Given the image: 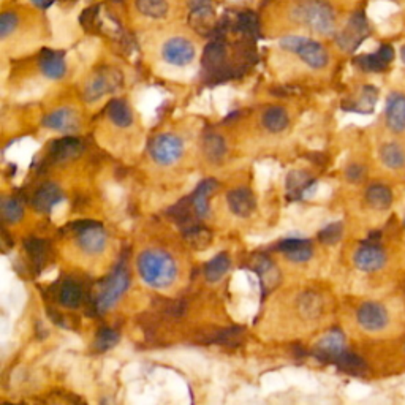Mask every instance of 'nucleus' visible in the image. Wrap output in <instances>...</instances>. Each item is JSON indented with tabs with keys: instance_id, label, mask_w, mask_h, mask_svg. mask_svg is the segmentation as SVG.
Wrapping results in <instances>:
<instances>
[{
	"instance_id": "f257e3e1",
	"label": "nucleus",
	"mask_w": 405,
	"mask_h": 405,
	"mask_svg": "<svg viewBox=\"0 0 405 405\" xmlns=\"http://www.w3.org/2000/svg\"><path fill=\"white\" fill-rule=\"evenodd\" d=\"M138 273L147 285L166 288L176 280L178 266L171 255L161 251H146L138 258Z\"/></svg>"
},
{
	"instance_id": "f03ea898",
	"label": "nucleus",
	"mask_w": 405,
	"mask_h": 405,
	"mask_svg": "<svg viewBox=\"0 0 405 405\" xmlns=\"http://www.w3.org/2000/svg\"><path fill=\"white\" fill-rule=\"evenodd\" d=\"M293 18L296 21L307 25L314 32L321 35H329L336 29V16L334 11L323 0H309L301 5H296L293 10Z\"/></svg>"
},
{
	"instance_id": "7ed1b4c3",
	"label": "nucleus",
	"mask_w": 405,
	"mask_h": 405,
	"mask_svg": "<svg viewBox=\"0 0 405 405\" xmlns=\"http://www.w3.org/2000/svg\"><path fill=\"white\" fill-rule=\"evenodd\" d=\"M280 48L290 52L298 54L304 64H307L310 69L320 70L328 65L329 56L326 50L319 42L306 38V37H283L280 42Z\"/></svg>"
},
{
	"instance_id": "20e7f679",
	"label": "nucleus",
	"mask_w": 405,
	"mask_h": 405,
	"mask_svg": "<svg viewBox=\"0 0 405 405\" xmlns=\"http://www.w3.org/2000/svg\"><path fill=\"white\" fill-rule=\"evenodd\" d=\"M149 152L154 161L159 165H173L182 157L184 154V143L176 135L173 133H161L157 135L149 146Z\"/></svg>"
},
{
	"instance_id": "39448f33",
	"label": "nucleus",
	"mask_w": 405,
	"mask_h": 405,
	"mask_svg": "<svg viewBox=\"0 0 405 405\" xmlns=\"http://www.w3.org/2000/svg\"><path fill=\"white\" fill-rule=\"evenodd\" d=\"M369 35V24L367 19L364 16L363 11H356L350 16L346 29L339 32L337 35V45L341 46L343 51L352 52L358 46H360L366 37Z\"/></svg>"
},
{
	"instance_id": "423d86ee",
	"label": "nucleus",
	"mask_w": 405,
	"mask_h": 405,
	"mask_svg": "<svg viewBox=\"0 0 405 405\" xmlns=\"http://www.w3.org/2000/svg\"><path fill=\"white\" fill-rule=\"evenodd\" d=\"M122 84V75L116 69H101L86 86L84 97L87 101H97L106 93L118 91Z\"/></svg>"
},
{
	"instance_id": "0eeeda50",
	"label": "nucleus",
	"mask_w": 405,
	"mask_h": 405,
	"mask_svg": "<svg viewBox=\"0 0 405 405\" xmlns=\"http://www.w3.org/2000/svg\"><path fill=\"white\" fill-rule=\"evenodd\" d=\"M225 37H214L202 52V69L211 76H227Z\"/></svg>"
},
{
	"instance_id": "6e6552de",
	"label": "nucleus",
	"mask_w": 405,
	"mask_h": 405,
	"mask_svg": "<svg viewBox=\"0 0 405 405\" xmlns=\"http://www.w3.org/2000/svg\"><path fill=\"white\" fill-rule=\"evenodd\" d=\"M188 23L195 30L205 35H212L217 21H215V13L212 8L211 0H188Z\"/></svg>"
},
{
	"instance_id": "1a4fd4ad",
	"label": "nucleus",
	"mask_w": 405,
	"mask_h": 405,
	"mask_svg": "<svg viewBox=\"0 0 405 405\" xmlns=\"http://www.w3.org/2000/svg\"><path fill=\"white\" fill-rule=\"evenodd\" d=\"M127 287H128V274L124 269V266H119L116 271L113 273L110 280L106 282L105 288L101 290V293L98 296L97 307L100 312H106V310H110L114 304L119 301L120 296L124 295Z\"/></svg>"
},
{
	"instance_id": "9d476101",
	"label": "nucleus",
	"mask_w": 405,
	"mask_h": 405,
	"mask_svg": "<svg viewBox=\"0 0 405 405\" xmlns=\"http://www.w3.org/2000/svg\"><path fill=\"white\" fill-rule=\"evenodd\" d=\"M78 232V244L86 253L97 255L105 251L106 247V233L101 225L93 222H84V224L75 225Z\"/></svg>"
},
{
	"instance_id": "9b49d317",
	"label": "nucleus",
	"mask_w": 405,
	"mask_h": 405,
	"mask_svg": "<svg viewBox=\"0 0 405 405\" xmlns=\"http://www.w3.org/2000/svg\"><path fill=\"white\" fill-rule=\"evenodd\" d=\"M356 320L360 326L370 333H377L382 331L388 325V310L382 306L380 302H364L363 306L358 309Z\"/></svg>"
},
{
	"instance_id": "f8f14e48",
	"label": "nucleus",
	"mask_w": 405,
	"mask_h": 405,
	"mask_svg": "<svg viewBox=\"0 0 405 405\" xmlns=\"http://www.w3.org/2000/svg\"><path fill=\"white\" fill-rule=\"evenodd\" d=\"M161 56L168 64L184 67L188 65L195 57V46L184 37L170 38L161 48Z\"/></svg>"
},
{
	"instance_id": "ddd939ff",
	"label": "nucleus",
	"mask_w": 405,
	"mask_h": 405,
	"mask_svg": "<svg viewBox=\"0 0 405 405\" xmlns=\"http://www.w3.org/2000/svg\"><path fill=\"white\" fill-rule=\"evenodd\" d=\"M355 265L358 269L366 273L379 271L387 263V253H384L380 246L374 244V242H366L355 253Z\"/></svg>"
},
{
	"instance_id": "4468645a",
	"label": "nucleus",
	"mask_w": 405,
	"mask_h": 405,
	"mask_svg": "<svg viewBox=\"0 0 405 405\" xmlns=\"http://www.w3.org/2000/svg\"><path fill=\"white\" fill-rule=\"evenodd\" d=\"M387 125L391 132H405V96L393 92L387 100Z\"/></svg>"
},
{
	"instance_id": "2eb2a0df",
	"label": "nucleus",
	"mask_w": 405,
	"mask_h": 405,
	"mask_svg": "<svg viewBox=\"0 0 405 405\" xmlns=\"http://www.w3.org/2000/svg\"><path fill=\"white\" fill-rule=\"evenodd\" d=\"M43 124L45 127L51 128V130L70 133L75 132L79 127V118L78 113L73 111L72 108H60V110L50 113L48 116L45 118Z\"/></svg>"
},
{
	"instance_id": "dca6fc26",
	"label": "nucleus",
	"mask_w": 405,
	"mask_h": 405,
	"mask_svg": "<svg viewBox=\"0 0 405 405\" xmlns=\"http://www.w3.org/2000/svg\"><path fill=\"white\" fill-rule=\"evenodd\" d=\"M40 70L43 75L50 79H60L64 78L67 72V64L64 52L54 50H43L38 59Z\"/></svg>"
},
{
	"instance_id": "f3484780",
	"label": "nucleus",
	"mask_w": 405,
	"mask_h": 405,
	"mask_svg": "<svg viewBox=\"0 0 405 405\" xmlns=\"http://www.w3.org/2000/svg\"><path fill=\"white\" fill-rule=\"evenodd\" d=\"M227 201L232 212L239 215V217H249L253 212L256 205L253 193L246 187H238L229 190L227 195Z\"/></svg>"
},
{
	"instance_id": "a211bd4d",
	"label": "nucleus",
	"mask_w": 405,
	"mask_h": 405,
	"mask_svg": "<svg viewBox=\"0 0 405 405\" xmlns=\"http://www.w3.org/2000/svg\"><path fill=\"white\" fill-rule=\"evenodd\" d=\"M346 350V339L339 331H331L316 346V356L323 361L334 363L337 355Z\"/></svg>"
},
{
	"instance_id": "6ab92c4d",
	"label": "nucleus",
	"mask_w": 405,
	"mask_h": 405,
	"mask_svg": "<svg viewBox=\"0 0 405 405\" xmlns=\"http://www.w3.org/2000/svg\"><path fill=\"white\" fill-rule=\"evenodd\" d=\"M62 198V192H60V188L52 184V182H46L42 187L38 188L33 195V207L37 209L40 212H50L52 206L56 205V202Z\"/></svg>"
},
{
	"instance_id": "aec40b11",
	"label": "nucleus",
	"mask_w": 405,
	"mask_h": 405,
	"mask_svg": "<svg viewBox=\"0 0 405 405\" xmlns=\"http://www.w3.org/2000/svg\"><path fill=\"white\" fill-rule=\"evenodd\" d=\"M279 251L295 263H304L312 256V246L304 239H285L279 244Z\"/></svg>"
},
{
	"instance_id": "412c9836",
	"label": "nucleus",
	"mask_w": 405,
	"mask_h": 405,
	"mask_svg": "<svg viewBox=\"0 0 405 405\" xmlns=\"http://www.w3.org/2000/svg\"><path fill=\"white\" fill-rule=\"evenodd\" d=\"M83 144L76 138H64L57 139L56 143H52L51 146V155L56 161H67L78 157V155L83 152Z\"/></svg>"
},
{
	"instance_id": "4be33fe9",
	"label": "nucleus",
	"mask_w": 405,
	"mask_h": 405,
	"mask_svg": "<svg viewBox=\"0 0 405 405\" xmlns=\"http://www.w3.org/2000/svg\"><path fill=\"white\" fill-rule=\"evenodd\" d=\"M215 188H217V182L214 179H206L202 181L200 187L197 188V192L193 193V198H192V206H193V211L195 214L198 215V217H206L207 212H209V197L214 193Z\"/></svg>"
},
{
	"instance_id": "5701e85b",
	"label": "nucleus",
	"mask_w": 405,
	"mask_h": 405,
	"mask_svg": "<svg viewBox=\"0 0 405 405\" xmlns=\"http://www.w3.org/2000/svg\"><path fill=\"white\" fill-rule=\"evenodd\" d=\"M106 114H108V118L111 119V122L120 128L130 127L133 122V114H132L130 106H128L127 101L124 100L110 101V105H108L106 108Z\"/></svg>"
},
{
	"instance_id": "b1692460",
	"label": "nucleus",
	"mask_w": 405,
	"mask_h": 405,
	"mask_svg": "<svg viewBox=\"0 0 405 405\" xmlns=\"http://www.w3.org/2000/svg\"><path fill=\"white\" fill-rule=\"evenodd\" d=\"M233 30L246 38H255L260 33L258 16L253 11H242L233 21Z\"/></svg>"
},
{
	"instance_id": "393cba45",
	"label": "nucleus",
	"mask_w": 405,
	"mask_h": 405,
	"mask_svg": "<svg viewBox=\"0 0 405 405\" xmlns=\"http://www.w3.org/2000/svg\"><path fill=\"white\" fill-rule=\"evenodd\" d=\"M366 201L370 207L377 209V211H384L393 202V193L389 188L383 184H374L367 188L366 192Z\"/></svg>"
},
{
	"instance_id": "a878e982",
	"label": "nucleus",
	"mask_w": 405,
	"mask_h": 405,
	"mask_svg": "<svg viewBox=\"0 0 405 405\" xmlns=\"http://www.w3.org/2000/svg\"><path fill=\"white\" fill-rule=\"evenodd\" d=\"M263 127L271 133L283 132L288 127V114L280 106H273L263 114Z\"/></svg>"
},
{
	"instance_id": "bb28decb",
	"label": "nucleus",
	"mask_w": 405,
	"mask_h": 405,
	"mask_svg": "<svg viewBox=\"0 0 405 405\" xmlns=\"http://www.w3.org/2000/svg\"><path fill=\"white\" fill-rule=\"evenodd\" d=\"M334 364L339 369L346 370V372L352 374V375H364L367 370L366 363H364L360 356L355 353H350L347 352V350H343L342 353L337 355Z\"/></svg>"
},
{
	"instance_id": "cd10ccee",
	"label": "nucleus",
	"mask_w": 405,
	"mask_h": 405,
	"mask_svg": "<svg viewBox=\"0 0 405 405\" xmlns=\"http://www.w3.org/2000/svg\"><path fill=\"white\" fill-rule=\"evenodd\" d=\"M380 160L391 170H399L405 166V152L397 143H387L380 147Z\"/></svg>"
},
{
	"instance_id": "c85d7f7f",
	"label": "nucleus",
	"mask_w": 405,
	"mask_h": 405,
	"mask_svg": "<svg viewBox=\"0 0 405 405\" xmlns=\"http://www.w3.org/2000/svg\"><path fill=\"white\" fill-rule=\"evenodd\" d=\"M81 301H83V290L78 285L76 282L67 280L62 287H60L59 292V302L62 304L64 307L69 309H76Z\"/></svg>"
},
{
	"instance_id": "c756f323",
	"label": "nucleus",
	"mask_w": 405,
	"mask_h": 405,
	"mask_svg": "<svg viewBox=\"0 0 405 405\" xmlns=\"http://www.w3.org/2000/svg\"><path fill=\"white\" fill-rule=\"evenodd\" d=\"M229 269V258L227 253H219L206 265L205 275L209 282L220 280Z\"/></svg>"
},
{
	"instance_id": "7c9ffc66",
	"label": "nucleus",
	"mask_w": 405,
	"mask_h": 405,
	"mask_svg": "<svg viewBox=\"0 0 405 405\" xmlns=\"http://www.w3.org/2000/svg\"><path fill=\"white\" fill-rule=\"evenodd\" d=\"M202 147H205L206 157L211 161H220L222 159H224V155L227 152L224 138L215 133L207 135V137L205 138V143H202Z\"/></svg>"
},
{
	"instance_id": "2f4dec72",
	"label": "nucleus",
	"mask_w": 405,
	"mask_h": 405,
	"mask_svg": "<svg viewBox=\"0 0 405 405\" xmlns=\"http://www.w3.org/2000/svg\"><path fill=\"white\" fill-rule=\"evenodd\" d=\"M137 8L147 18L160 19L166 16L168 4L166 0H137Z\"/></svg>"
},
{
	"instance_id": "473e14b6",
	"label": "nucleus",
	"mask_w": 405,
	"mask_h": 405,
	"mask_svg": "<svg viewBox=\"0 0 405 405\" xmlns=\"http://www.w3.org/2000/svg\"><path fill=\"white\" fill-rule=\"evenodd\" d=\"M288 192L293 197H304V193L310 190V184H312V179L309 178V174L302 171H292L288 174Z\"/></svg>"
},
{
	"instance_id": "72a5a7b5",
	"label": "nucleus",
	"mask_w": 405,
	"mask_h": 405,
	"mask_svg": "<svg viewBox=\"0 0 405 405\" xmlns=\"http://www.w3.org/2000/svg\"><path fill=\"white\" fill-rule=\"evenodd\" d=\"M355 64L360 67L364 72H383L389 64L384 62V60L379 56V52L374 54H363V56H358L355 59Z\"/></svg>"
},
{
	"instance_id": "f704fd0d",
	"label": "nucleus",
	"mask_w": 405,
	"mask_h": 405,
	"mask_svg": "<svg viewBox=\"0 0 405 405\" xmlns=\"http://www.w3.org/2000/svg\"><path fill=\"white\" fill-rule=\"evenodd\" d=\"M23 206L21 202L15 198H5L2 201V217L8 224H16L23 219Z\"/></svg>"
},
{
	"instance_id": "c9c22d12",
	"label": "nucleus",
	"mask_w": 405,
	"mask_h": 405,
	"mask_svg": "<svg viewBox=\"0 0 405 405\" xmlns=\"http://www.w3.org/2000/svg\"><path fill=\"white\" fill-rule=\"evenodd\" d=\"M187 239L188 244L201 251V249H206L209 242H211V233L201 227H193L187 232Z\"/></svg>"
},
{
	"instance_id": "e433bc0d",
	"label": "nucleus",
	"mask_w": 405,
	"mask_h": 405,
	"mask_svg": "<svg viewBox=\"0 0 405 405\" xmlns=\"http://www.w3.org/2000/svg\"><path fill=\"white\" fill-rule=\"evenodd\" d=\"M24 247L25 251L29 252V256L32 258V261L35 263L37 266L42 265L45 261V256H46V244L42 239H35V238H30L24 242Z\"/></svg>"
},
{
	"instance_id": "4c0bfd02",
	"label": "nucleus",
	"mask_w": 405,
	"mask_h": 405,
	"mask_svg": "<svg viewBox=\"0 0 405 405\" xmlns=\"http://www.w3.org/2000/svg\"><path fill=\"white\" fill-rule=\"evenodd\" d=\"M119 342V334L114 329L103 328L96 337V347L101 352L113 348Z\"/></svg>"
},
{
	"instance_id": "58836bf2",
	"label": "nucleus",
	"mask_w": 405,
	"mask_h": 405,
	"mask_svg": "<svg viewBox=\"0 0 405 405\" xmlns=\"http://www.w3.org/2000/svg\"><path fill=\"white\" fill-rule=\"evenodd\" d=\"M100 10H101L100 5H92V6H89V8H86L83 13H81L79 23L86 30H89V32L97 30Z\"/></svg>"
},
{
	"instance_id": "ea45409f",
	"label": "nucleus",
	"mask_w": 405,
	"mask_h": 405,
	"mask_svg": "<svg viewBox=\"0 0 405 405\" xmlns=\"http://www.w3.org/2000/svg\"><path fill=\"white\" fill-rule=\"evenodd\" d=\"M342 233H343V227L342 224H331L326 228H323L320 232V241L323 244H337V242L341 241L342 238Z\"/></svg>"
},
{
	"instance_id": "a19ab883",
	"label": "nucleus",
	"mask_w": 405,
	"mask_h": 405,
	"mask_svg": "<svg viewBox=\"0 0 405 405\" xmlns=\"http://www.w3.org/2000/svg\"><path fill=\"white\" fill-rule=\"evenodd\" d=\"M19 23V18L16 13L13 11H5L2 13V16H0V37L6 38L13 33V30L16 29V25Z\"/></svg>"
},
{
	"instance_id": "79ce46f5",
	"label": "nucleus",
	"mask_w": 405,
	"mask_h": 405,
	"mask_svg": "<svg viewBox=\"0 0 405 405\" xmlns=\"http://www.w3.org/2000/svg\"><path fill=\"white\" fill-rule=\"evenodd\" d=\"M346 176L350 182H355V184H358V182H361L364 178H366V168L360 164L350 165L346 171Z\"/></svg>"
},
{
	"instance_id": "37998d69",
	"label": "nucleus",
	"mask_w": 405,
	"mask_h": 405,
	"mask_svg": "<svg viewBox=\"0 0 405 405\" xmlns=\"http://www.w3.org/2000/svg\"><path fill=\"white\" fill-rule=\"evenodd\" d=\"M377 52H379V56H380L387 64L393 62V59H394V50H393V46H391V45H388V43L382 45L380 48L377 50Z\"/></svg>"
},
{
	"instance_id": "c03bdc74",
	"label": "nucleus",
	"mask_w": 405,
	"mask_h": 405,
	"mask_svg": "<svg viewBox=\"0 0 405 405\" xmlns=\"http://www.w3.org/2000/svg\"><path fill=\"white\" fill-rule=\"evenodd\" d=\"M30 2L35 6H38V8L46 10V8H50V6L56 2V0H30Z\"/></svg>"
},
{
	"instance_id": "a18cd8bd",
	"label": "nucleus",
	"mask_w": 405,
	"mask_h": 405,
	"mask_svg": "<svg viewBox=\"0 0 405 405\" xmlns=\"http://www.w3.org/2000/svg\"><path fill=\"white\" fill-rule=\"evenodd\" d=\"M401 57H402V60L405 62V46L401 50Z\"/></svg>"
},
{
	"instance_id": "49530a36",
	"label": "nucleus",
	"mask_w": 405,
	"mask_h": 405,
	"mask_svg": "<svg viewBox=\"0 0 405 405\" xmlns=\"http://www.w3.org/2000/svg\"><path fill=\"white\" fill-rule=\"evenodd\" d=\"M113 2H116V4H119V2H122V0H113Z\"/></svg>"
}]
</instances>
